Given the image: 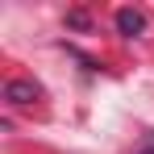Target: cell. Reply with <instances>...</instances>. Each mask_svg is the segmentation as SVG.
Wrapping results in <instances>:
<instances>
[{
    "mask_svg": "<svg viewBox=\"0 0 154 154\" xmlns=\"http://www.w3.org/2000/svg\"><path fill=\"white\" fill-rule=\"evenodd\" d=\"M4 96H8L13 104H33L38 96H42V88H38V83H29V79H13V83L4 88Z\"/></svg>",
    "mask_w": 154,
    "mask_h": 154,
    "instance_id": "6da1fadb",
    "label": "cell"
},
{
    "mask_svg": "<svg viewBox=\"0 0 154 154\" xmlns=\"http://www.w3.org/2000/svg\"><path fill=\"white\" fill-rule=\"evenodd\" d=\"M117 29H121V33H142V29H146V17H142L137 8H121V13H117Z\"/></svg>",
    "mask_w": 154,
    "mask_h": 154,
    "instance_id": "7a4b0ae2",
    "label": "cell"
},
{
    "mask_svg": "<svg viewBox=\"0 0 154 154\" xmlns=\"http://www.w3.org/2000/svg\"><path fill=\"white\" fill-rule=\"evenodd\" d=\"M142 154H154V150H142Z\"/></svg>",
    "mask_w": 154,
    "mask_h": 154,
    "instance_id": "3957f363",
    "label": "cell"
}]
</instances>
